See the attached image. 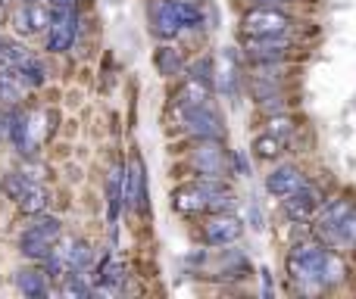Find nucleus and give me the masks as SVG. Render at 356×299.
<instances>
[{"label":"nucleus","mask_w":356,"mask_h":299,"mask_svg":"<svg viewBox=\"0 0 356 299\" xmlns=\"http://www.w3.org/2000/svg\"><path fill=\"white\" fill-rule=\"evenodd\" d=\"M328 246L319 237L297 240L291 246L284 268H288V281L297 293H319L322 290V265H325Z\"/></svg>","instance_id":"f257e3e1"},{"label":"nucleus","mask_w":356,"mask_h":299,"mask_svg":"<svg viewBox=\"0 0 356 299\" xmlns=\"http://www.w3.org/2000/svg\"><path fill=\"white\" fill-rule=\"evenodd\" d=\"M294 19L282 6H247L241 16V35L269 37V35H291Z\"/></svg>","instance_id":"f03ea898"},{"label":"nucleus","mask_w":356,"mask_h":299,"mask_svg":"<svg viewBox=\"0 0 356 299\" xmlns=\"http://www.w3.org/2000/svg\"><path fill=\"white\" fill-rule=\"evenodd\" d=\"M63 234L60 228V219H54V215H41L38 212V219L29 225V231L22 234V240H19V250H22L25 259H31V262H44L50 253V246L56 244V237Z\"/></svg>","instance_id":"7ed1b4c3"},{"label":"nucleus","mask_w":356,"mask_h":299,"mask_svg":"<svg viewBox=\"0 0 356 299\" xmlns=\"http://www.w3.org/2000/svg\"><path fill=\"white\" fill-rule=\"evenodd\" d=\"M0 187H3V194L10 196L25 215H38V212L47 209V190H44L38 181L25 178L22 171H10V175H3L0 178Z\"/></svg>","instance_id":"20e7f679"},{"label":"nucleus","mask_w":356,"mask_h":299,"mask_svg":"<svg viewBox=\"0 0 356 299\" xmlns=\"http://www.w3.org/2000/svg\"><path fill=\"white\" fill-rule=\"evenodd\" d=\"M172 119H175V128L184 137H191V141H207V137L222 141V119L216 110H209V103L194 106V110H175Z\"/></svg>","instance_id":"39448f33"},{"label":"nucleus","mask_w":356,"mask_h":299,"mask_svg":"<svg viewBox=\"0 0 356 299\" xmlns=\"http://www.w3.org/2000/svg\"><path fill=\"white\" fill-rule=\"evenodd\" d=\"M241 47H244V56L253 66H266V62H284L288 53L294 50V44H291V35H269V37L244 35Z\"/></svg>","instance_id":"423d86ee"},{"label":"nucleus","mask_w":356,"mask_h":299,"mask_svg":"<svg viewBox=\"0 0 356 299\" xmlns=\"http://www.w3.org/2000/svg\"><path fill=\"white\" fill-rule=\"evenodd\" d=\"M79 35V6L75 10H50L47 22V50L50 53H63L75 44Z\"/></svg>","instance_id":"0eeeda50"},{"label":"nucleus","mask_w":356,"mask_h":299,"mask_svg":"<svg viewBox=\"0 0 356 299\" xmlns=\"http://www.w3.org/2000/svg\"><path fill=\"white\" fill-rule=\"evenodd\" d=\"M197 147L191 150V169L197 171V178H222L225 175V150L222 141L207 137V141H194Z\"/></svg>","instance_id":"6e6552de"},{"label":"nucleus","mask_w":356,"mask_h":299,"mask_svg":"<svg viewBox=\"0 0 356 299\" xmlns=\"http://www.w3.org/2000/svg\"><path fill=\"white\" fill-rule=\"evenodd\" d=\"M244 234V221L232 212H209V221L203 225V240L213 246H232Z\"/></svg>","instance_id":"1a4fd4ad"},{"label":"nucleus","mask_w":356,"mask_h":299,"mask_svg":"<svg viewBox=\"0 0 356 299\" xmlns=\"http://www.w3.org/2000/svg\"><path fill=\"white\" fill-rule=\"evenodd\" d=\"M319 203H322V190L316 187V184H307L303 181L300 187L294 190L291 196H284V215H288L291 221H297V225H303V221H309L313 219V212L319 209Z\"/></svg>","instance_id":"9d476101"},{"label":"nucleus","mask_w":356,"mask_h":299,"mask_svg":"<svg viewBox=\"0 0 356 299\" xmlns=\"http://www.w3.org/2000/svg\"><path fill=\"white\" fill-rule=\"evenodd\" d=\"M125 206L135 209L138 215L147 212V178H144L141 159H131V165L125 169Z\"/></svg>","instance_id":"9b49d317"},{"label":"nucleus","mask_w":356,"mask_h":299,"mask_svg":"<svg viewBox=\"0 0 356 299\" xmlns=\"http://www.w3.org/2000/svg\"><path fill=\"white\" fill-rule=\"evenodd\" d=\"M147 12H150V28H154L156 37H163V41H172V37L181 35V25H178L172 0H150Z\"/></svg>","instance_id":"f8f14e48"},{"label":"nucleus","mask_w":356,"mask_h":299,"mask_svg":"<svg viewBox=\"0 0 356 299\" xmlns=\"http://www.w3.org/2000/svg\"><path fill=\"white\" fill-rule=\"evenodd\" d=\"M209 97H213V85L197 75H188L181 85L175 87V110H194V106H207Z\"/></svg>","instance_id":"ddd939ff"},{"label":"nucleus","mask_w":356,"mask_h":299,"mask_svg":"<svg viewBox=\"0 0 356 299\" xmlns=\"http://www.w3.org/2000/svg\"><path fill=\"white\" fill-rule=\"evenodd\" d=\"M47 22H50V6L44 0H22V6L16 10V28L22 35L47 31Z\"/></svg>","instance_id":"4468645a"},{"label":"nucleus","mask_w":356,"mask_h":299,"mask_svg":"<svg viewBox=\"0 0 356 299\" xmlns=\"http://www.w3.org/2000/svg\"><path fill=\"white\" fill-rule=\"evenodd\" d=\"M303 184V175L297 165H278V169H272L269 175H266V190H269L272 196H291L297 187Z\"/></svg>","instance_id":"2eb2a0df"},{"label":"nucleus","mask_w":356,"mask_h":299,"mask_svg":"<svg viewBox=\"0 0 356 299\" xmlns=\"http://www.w3.org/2000/svg\"><path fill=\"white\" fill-rule=\"evenodd\" d=\"M125 169L122 165H116V169L110 171V181H106V196H110V225H116L119 221V209H122L125 203Z\"/></svg>","instance_id":"dca6fc26"},{"label":"nucleus","mask_w":356,"mask_h":299,"mask_svg":"<svg viewBox=\"0 0 356 299\" xmlns=\"http://www.w3.org/2000/svg\"><path fill=\"white\" fill-rule=\"evenodd\" d=\"M172 6H175V16H178L181 31L200 28V25L207 22V16H203V10H200V3H197V0H172Z\"/></svg>","instance_id":"f3484780"},{"label":"nucleus","mask_w":356,"mask_h":299,"mask_svg":"<svg viewBox=\"0 0 356 299\" xmlns=\"http://www.w3.org/2000/svg\"><path fill=\"white\" fill-rule=\"evenodd\" d=\"M16 287L31 299L47 296V275H44V271H35V268H25L16 275Z\"/></svg>","instance_id":"a211bd4d"},{"label":"nucleus","mask_w":356,"mask_h":299,"mask_svg":"<svg viewBox=\"0 0 356 299\" xmlns=\"http://www.w3.org/2000/svg\"><path fill=\"white\" fill-rule=\"evenodd\" d=\"M156 69H160V75H166V78H178V75L184 72V60L178 56V50L172 47H160L154 56Z\"/></svg>","instance_id":"6ab92c4d"},{"label":"nucleus","mask_w":356,"mask_h":299,"mask_svg":"<svg viewBox=\"0 0 356 299\" xmlns=\"http://www.w3.org/2000/svg\"><path fill=\"white\" fill-rule=\"evenodd\" d=\"M282 150H284V141H278L275 135H259L257 141H253V156L257 159H266V162H272V159H278L282 156Z\"/></svg>","instance_id":"aec40b11"},{"label":"nucleus","mask_w":356,"mask_h":299,"mask_svg":"<svg viewBox=\"0 0 356 299\" xmlns=\"http://www.w3.org/2000/svg\"><path fill=\"white\" fill-rule=\"evenodd\" d=\"M344 277H347L344 259H338L334 253H328V256H325V265H322V287H334V284H341Z\"/></svg>","instance_id":"412c9836"},{"label":"nucleus","mask_w":356,"mask_h":299,"mask_svg":"<svg viewBox=\"0 0 356 299\" xmlns=\"http://www.w3.org/2000/svg\"><path fill=\"white\" fill-rule=\"evenodd\" d=\"M266 131H269V135H275L278 141H288V137H294L297 125H294V119L288 116V110H284V112H275V116H269V125H266Z\"/></svg>","instance_id":"4be33fe9"},{"label":"nucleus","mask_w":356,"mask_h":299,"mask_svg":"<svg viewBox=\"0 0 356 299\" xmlns=\"http://www.w3.org/2000/svg\"><path fill=\"white\" fill-rule=\"evenodd\" d=\"M213 72H216V69H213V60H207V56H203V60H197L194 66H191L188 75H197V78H203V81H209V85H213V81H216Z\"/></svg>","instance_id":"5701e85b"},{"label":"nucleus","mask_w":356,"mask_h":299,"mask_svg":"<svg viewBox=\"0 0 356 299\" xmlns=\"http://www.w3.org/2000/svg\"><path fill=\"white\" fill-rule=\"evenodd\" d=\"M247 6H282V3H291V0H244Z\"/></svg>","instance_id":"b1692460"},{"label":"nucleus","mask_w":356,"mask_h":299,"mask_svg":"<svg viewBox=\"0 0 356 299\" xmlns=\"http://www.w3.org/2000/svg\"><path fill=\"white\" fill-rule=\"evenodd\" d=\"M6 3H10V0H0V12H3V6H6Z\"/></svg>","instance_id":"393cba45"}]
</instances>
